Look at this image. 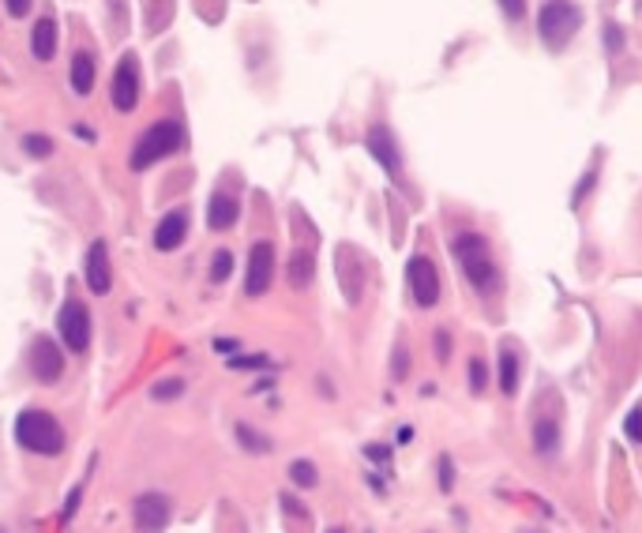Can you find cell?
Instances as JSON below:
<instances>
[{"label":"cell","mask_w":642,"mask_h":533,"mask_svg":"<svg viewBox=\"0 0 642 533\" xmlns=\"http://www.w3.org/2000/svg\"><path fill=\"white\" fill-rule=\"evenodd\" d=\"M12 432H15V444L30 454L53 458V454L64 451V425L42 406H27V410L15 413Z\"/></svg>","instance_id":"obj_1"},{"label":"cell","mask_w":642,"mask_h":533,"mask_svg":"<svg viewBox=\"0 0 642 533\" xmlns=\"http://www.w3.org/2000/svg\"><path fill=\"white\" fill-rule=\"evenodd\" d=\"M451 255H454V263L463 267L466 274V282L477 289V293H492L500 286V274H496V260H492V245L485 241L481 233H470L463 229L451 241Z\"/></svg>","instance_id":"obj_2"},{"label":"cell","mask_w":642,"mask_h":533,"mask_svg":"<svg viewBox=\"0 0 642 533\" xmlns=\"http://www.w3.org/2000/svg\"><path fill=\"white\" fill-rule=\"evenodd\" d=\"M177 151H185V124L173 121V117H166V121H154L151 128H143L139 139H136V146H132V158H128V162H132L136 173H146L154 162L170 158V154H177Z\"/></svg>","instance_id":"obj_3"},{"label":"cell","mask_w":642,"mask_h":533,"mask_svg":"<svg viewBox=\"0 0 642 533\" xmlns=\"http://www.w3.org/2000/svg\"><path fill=\"white\" fill-rule=\"evenodd\" d=\"M579 23H582V12L571 4V0H548L538 15V34L548 49H563L575 38Z\"/></svg>","instance_id":"obj_4"},{"label":"cell","mask_w":642,"mask_h":533,"mask_svg":"<svg viewBox=\"0 0 642 533\" xmlns=\"http://www.w3.org/2000/svg\"><path fill=\"white\" fill-rule=\"evenodd\" d=\"M57 335L68 354H87L90 349V312L79 297H68L57 308Z\"/></svg>","instance_id":"obj_5"},{"label":"cell","mask_w":642,"mask_h":533,"mask_svg":"<svg viewBox=\"0 0 642 533\" xmlns=\"http://www.w3.org/2000/svg\"><path fill=\"white\" fill-rule=\"evenodd\" d=\"M27 369H30L34 379L42 383V387L61 383V376H64V346H57V338H49V335H38V338L30 342Z\"/></svg>","instance_id":"obj_6"},{"label":"cell","mask_w":642,"mask_h":533,"mask_svg":"<svg viewBox=\"0 0 642 533\" xmlns=\"http://www.w3.org/2000/svg\"><path fill=\"white\" fill-rule=\"evenodd\" d=\"M109 102H113L117 113H132L139 105V61L136 53H124L113 68V79H109Z\"/></svg>","instance_id":"obj_7"},{"label":"cell","mask_w":642,"mask_h":533,"mask_svg":"<svg viewBox=\"0 0 642 533\" xmlns=\"http://www.w3.org/2000/svg\"><path fill=\"white\" fill-rule=\"evenodd\" d=\"M173 519V504L166 492H143L136 496V507H132V522L136 533H162Z\"/></svg>","instance_id":"obj_8"},{"label":"cell","mask_w":642,"mask_h":533,"mask_svg":"<svg viewBox=\"0 0 642 533\" xmlns=\"http://www.w3.org/2000/svg\"><path fill=\"white\" fill-rule=\"evenodd\" d=\"M83 282L95 297H105L113 289V263H109V245L102 241H90L87 245V255H83Z\"/></svg>","instance_id":"obj_9"},{"label":"cell","mask_w":642,"mask_h":533,"mask_svg":"<svg viewBox=\"0 0 642 533\" xmlns=\"http://www.w3.org/2000/svg\"><path fill=\"white\" fill-rule=\"evenodd\" d=\"M274 282V245L255 241L248 252V271H245V293L248 297H263Z\"/></svg>","instance_id":"obj_10"},{"label":"cell","mask_w":642,"mask_h":533,"mask_svg":"<svg viewBox=\"0 0 642 533\" xmlns=\"http://www.w3.org/2000/svg\"><path fill=\"white\" fill-rule=\"evenodd\" d=\"M406 282L413 289V301L421 308H432L439 301V274L432 267V260H425V255H413L410 267H406Z\"/></svg>","instance_id":"obj_11"},{"label":"cell","mask_w":642,"mask_h":533,"mask_svg":"<svg viewBox=\"0 0 642 533\" xmlns=\"http://www.w3.org/2000/svg\"><path fill=\"white\" fill-rule=\"evenodd\" d=\"M364 146H369V154L388 170L391 177H398L402 173V158H398V146H395V136L388 132L383 124H376V128H369V136H364Z\"/></svg>","instance_id":"obj_12"},{"label":"cell","mask_w":642,"mask_h":533,"mask_svg":"<svg viewBox=\"0 0 642 533\" xmlns=\"http://www.w3.org/2000/svg\"><path fill=\"white\" fill-rule=\"evenodd\" d=\"M338 282L346 289V301L357 304L361 301V289H364V260L354 248H338Z\"/></svg>","instance_id":"obj_13"},{"label":"cell","mask_w":642,"mask_h":533,"mask_svg":"<svg viewBox=\"0 0 642 533\" xmlns=\"http://www.w3.org/2000/svg\"><path fill=\"white\" fill-rule=\"evenodd\" d=\"M237 218H241V204H237V196L214 192V196L207 199V229L226 233V229L237 226Z\"/></svg>","instance_id":"obj_14"},{"label":"cell","mask_w":642,"mask_h":533,"mask_svg":"<svg viewBox=\"0 0 642 533\" xmlns=\"http://www.w3.org/2000/svg\"><path fill=\"white\" fill-rule=\"evenodd\" d=\"M185 237H188V214L185 211H170L154 226V248L158 252H177L180 245H185Z\"/></svg>","instance_id":"obj_15"},{"label":"cell","mask_w":642,"mask_h":533,"mask_svg":"<svg viewBox=\"0 0 642 533\" xmlns=\"http://www.w3.org/2000/svg\"><path fill=\"white\" fill-rule=\"evenodd\" d=\"M30 53L38 61H53L57 57V20L53 15H42L38 23L30 30Z\"/></svg>","instance_id":"obj_16"},{"label":"cell","mask_w":642,"mask_h":533,"mask_svg":"<svg viewBox=\"0 0 642 533\" xmlns=\"http://www.w3.org/2000/svg\"><path fill=\"white\" fill-rule=\"evenodd\" d=\"M95 76H98V71H95V57H90L87 49H79L76 57H71V76H68L71 90H76L79 98H87L90 90H95Z\"/></svg>","instance_id":"obj_17"},{"label":"cell","mask_w":642,"mask_h":533,"mask_svg":"<svg viewBox=\"0 0 642 533\" xmlns=\"http://www.w3.org/2000/svg\"><path fill=\"white\" fill-rule=\"evenodd\" d=\"M500 391L504 395L519 391V354H515V346L500 349Z\"/></svg>","instance_id":"obj_18"},{"label":"cell","mask_w":642,"mask_h":533,"mask_svg":"<svg viewBox=\"0 0 642 533\" xmlns=\"http://www.w3.org/2000/svg\"><path fill=\"white\" fill-rule=\"evenodd\" d=\"M312 274H316V260H312L308 252H293L289 255V286L293 289H308Z\"/></svg>","instance_id":"obj_19"},{"label":"cell","mask_w":642,"mask_h":533,"mask_svg":"<svg viewBox=\"0 0 642 533\" xmlns=\"http://www.w3.org/2000/svg\"><path fill=\"white\" fill-rule=\"evenodd\" d=\"M20 146H23L27 158H49L53 151H57V143H53L46 132H27V136L20 139Z\"/></svg>","instance_id":"obj_20"},{"label":"cell","mask_w":642,"mask_h":533,"mask_svg":"<svg viewBox=\"0 0 642 533\" xmlns=\"http://www.w3.org/2000/svg\"><path fill=\"white\" fill-rule=\"evenodd\" d=\"M180 395H185V379H180V376H170V379L151 383V398H154V402H170V398H180Z\"/></svg>","instance_id":"obj_21"},{"label":"cell","mask_w":642,"mask_h":533,"mask_svg":"<svg viewBox=\"0 0 642 533\" xmlns=\"http://www.w3.org/2000/svg\"><path fill=\"white\" fill-rule=\"evenodd\" d=\"M289 481H293V485H301V488H312V485L320 481V473H316V466L301 458V462H293V466H289Z\"/></svg>","instance_id":"obj_22"},{"label":"cell","mask_w":642,"mask_h":533,"mask_svg":"<svg viewBox=\"0 0 642 533\" xmlns=\"http://www.w3.org/2000/svg\"><path fill=\"white\" fill-rule=\"evenodd\" d=\"M237 439H241V447H248V451H271V439H263L248 425H237Z\"/></svg>","instance_id":"obj_23"},{"label":"cell","mask_w":642,"mask_h":533,"mask_svg":"<svg viewBox=\"0 0 642 533\" xmlns=\"http://www.w3.org/2000/svg\"><path fill=\"white\" fill-rule=\"evenodd\" d=\"M229 271H233V255L229 252H214V263H211V282L214 286H222L229 279Z\"/></svg>","instance_id":"obj_24"},{"label":"cell","mask_w":642,"mask_h":533,"mask_svg":"<svg viewBox=\"0 0 642 533\" xmlns=\"http://www.w3.org/2000/svg\"><path fill=\"white\" fill-rule=\"evenodd\" d=\"M534 436H538V451L541 454H548V451H556V429L548 425V421H541V425L534 429Z\"/></svg>","instance_id":"obj_25"},{"label":"cell","mask_w":642,"mask_h":533,"mask_svg":"<svg viewBox=\"0 0 642 533\" xmlns=\"http://www.w3.org/2000/svg\"><path fill=\"white\" fill-rule=\"evenodd\" d=\"M496 4L504 8V15H507L511 23H515V20H522V12H526V0H496Z\"/></svg>","instance_id":"obj_26"},{"label":"cell","mask_w":642,"mask_h":533,"mask_svg":"<svg viewBox=\"0 0 642 533\" xmlns=\"http://www.w3.org/2000/svg\"><path fill=\"white\" fill-rule=\"evenodd\" d=\"M79 500H83V485H76L68 492V504H64V519H71L76 514V507H79Z\"/></svg>","instance_id":"obj_27"},{"label":"cell","mask_w":642,"mask_h":533,"mask_svg":"<svg viewBox=\"0 0 642 533\" xmlns=\"http://www.w3.org/2000/svg\"><path fill=\"white\" fill-rule=\"evenodd\" d=\"M470 376H473V391H485V364L470 361Z\"/></svg>","instance_id":"obj_28"},{"label":"cell","mask_w":642,"mask_h":533,"mask_svg":"<svg viewBox=\"0 0 642 533\" xmlns=\"http://www.w3.org/2000/svg\"><path fill=\"white\" fill-rule=\"evenodd\" d=\"M628 436L642 444V410H635V413L628 417Z\"/></svg>","instance_id":"obj_29"},{"label":"cell","mask_w":642,"mask_h":533,"mask_svg":"<svg viewBox=\"0 0 642 533\" xmlns=\"http://www.w3.org/2000/svg\"><path fill=\"white\" fill-rule=\"evenodd\" d=\"M4 4H8V12L15 15V20H23V15L30 12V4H34V0H4Z\"/></svg>","instance_id":"obj_30"},{"label":"cell","mask_w":642,"mask_h":533,"mask_svg":"<svg viewBox=\"0 0 642 533\" xmlns=\"http://www.w3.org/2000/svg\"><path fill=\"white\" fill-rule=\"evenodd\" d=\"M604 42H609L613 49H620V42H623V34H620L616 27H604Z\"/></svg>","instance_id":"obj_31"},{"label":"cell","mask_w":642,"mask_h":533,"mask_svg":"<svg viewBox=\"0 0 642 533\" xmlns=\"http://www.w3.org/2000/svg\"><path fill=\"white\" fill-rule=\"evenodd\" d=\"M436 342H439V357L447 361V354H451V342H447V335H444V330H439V335H436Z\"/></svg>","instance_id":"obj_32"},{"label":"cell","mask_w":642,"mask_h":533,"mask_svg":"<svg viewBox=\"0 0 642 533\" xmlns=\"http://www.w3.org/2000/svg\"><path fill=\"white\" fill-rule=\"evenodd\" d=\"M76 136H79L83 143H95V128H83V124H76Z\"/></svg>","instance_id":"obj_33"},{"label":"cell","mask_w":642,"mask_h":533,"mask_svg":"<svg viewBox=\"0 0 642 533\" xmlns=\"http://www.w3.org/2000/svg\"><path fill=\"white\" fill-rule=\"evenodd\" d=\"M214 346H218V354H233V349H237V342H229V338H218Z\"/></svg>","instance_id":"obj_34"},{"label":"cell","mask_w":642,"mask_h":533,"mask_svg":"<svg viewBox=\"0 0 642 533\" xmlns=\"http://www.w3.org/2000/svg\"><path fill=\"white\" fill-rule=\"evenodd\" d=\"M0 533H4V529H0Z\"/></svg>","instance_id":"obj_35"}]
</instances>
